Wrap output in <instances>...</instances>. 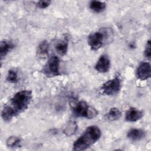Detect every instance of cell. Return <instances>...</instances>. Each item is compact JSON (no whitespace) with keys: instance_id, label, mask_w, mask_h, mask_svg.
<instances>
[{"instance_id":"16","label":"cell","mask_w":151,"mask_h":151,"mask_svg":"<svg viewBox=\"0 0 151 151\" xmlns=\"http://www.w3.org/2000/svg\"><path fill=\"white\" fill-rule=\"evenodd\" d=\"M77 129V124L74 122H71L66 125L64 129L63 132L67 136H71L76 132Z\"/></svg>"},{"instance_id":"14","label":"cell","mask_w":151,"mask_h":151,"mask_svg":"<svg viewBox=\"0 0 151 151\" xmlns=\"http://www.w3.org/2000/svg\"><path fill=\"white\" fill-rule=\"evenodd\" d=\"M106 6V4L104 2L99 1H92L90 3V8L94 12L100 13L103 11Z\"/></svg>"},{"instance_id":"1","label":"cell","mask_w":151,"mask_h":151,"mask_svg":"<svg viewBox=\"0 0 151 151\" xmlns=\"http://www.w3.org/2000/svg\"><path fill=\"white\" fill-rule=\"evenodd\" d=\"M32 99L30 90H21L16 93L4 105L1 117L4 122H9L13 117L24 112L28 107Z\"/></svg>"},{"instance_id":"3","label":"cell","mask_w":151,"mask_h":151,"mask_svg":"<svg viewBox=\"0 0 151 151\" xmlns=\"http://www.w3.org/2000/svg\"><path fill=\"white\" fill-rule=\"evenodd\" d=\"M60 64L59 58L56 55H52L42 68V73L47 77L58 76L60 75Z\"/></svg>"},{"instance_id":"2","label":"cell","mask_w":151,"mask_h":151,"mask_svg":"<svg viewBox=\"0 0 151 151\" xmlns=\"http://www.w3.org/2000/svg\"><path fill=\"white\" fill-rule=\"evenodd\" d=\"M101 132L99 127L90 126L87 127L84 133L74 142V150H83L94 145L101 137Z\"/></svg>"},{"instance_id":"13","label":"cell","mask_w":151,"mask_h":151,"mask_svg":"<svg viewBox=\"0 0 151 151\" xmlns=\"http://www.w3.org/2000/svg\"><path fill=\"white\" fill-rule=\"evenodd\" d=\"M122 116V112L120 110L116 107H113L110 109L109 112L106 114V117L109 121H116L119 120Z\"/></svg>"},{"instance_id":"8","label":"cell","mask_w":151,"mask_h":151,"mask_svg":"<svg viewBox=\"0 0 151 151\" xmlns=\"http://www.w3.org/2000/svg\"><path fill=\"white\" fill-rule=\"evenodd\" d=\"M110 60L109 56L106 54H103L97 60L95 65V69L99 73H105L110 70Z\"/></svg>"},{"instance_id":"17","label":"cell","mask_w":151,"mask_h":151,"mask_svg":"<svg viewBox=\"0 0 151 151\" xmlns=\"http://www.w3.org/2000/svg\"><path fill=\"white\" fill-rule=\"evenodd\" d=\"M21 142V139L18 136H10L6 140V144L8 147H14L18 146Z\"/></svg>"},{"instance_id":"12","label":"cell","mask_w":151,"mask_h":151,"mask_svg":"<svg viewBox=\"0 0 151 151\" xmlns=\"http://www.w3.org/2000/svg\"><path fill=\"white\" fill-rule=\"evenodd\" d=\"M68 39L66 38L58 41L55 45V50L58 54L62 56L65 55L68 50Z\"/></svg>"},{"instance_id":"15","label":"cell","mask_w":151,"mask_h":151,"mask_svg":"<svg viewBox=\"0 0 151 151\" xmlns=\"http://www.w3.org/2000/svg\"><path fill=\"white\" fill-rule=\"evenodd\" d=\"M49 44L45 40L41 42L37 48V54L41 57H45L48 55Z\"/></svg>"},{"instance_id":"9","label":"cell","mask_w":151,"mask_h":151,"mask_svg":"<svg viewBox=\"0 0 151 151\" xmlns=\"http://www.w3.org/2000/svg\"><path fill=\"white\" fill-rule=\"evenodd\" d=\"M143 116V113L140 110L132 107L126 113L125 120L128 122H135L140 120Z\"/></svg>"},{"instance_id":"20","label":"cell","mask_w":151,"mask_h":151,"mask_svg":"<svg viewBox=\"0 0 151 151\" xmlns=\"http://www.w3.org/2000/svg\"><path fill=\"white\" fill-rule=\"evenodd\" d=\"M51 4V1H48V0H42V1H40L38 2L37 3V6L41 9H44V8H46L47 7H48Z\"/></svg>"},{"instance_id":"11","label":"cell","mask_w":151,"mask_h":151,"mask_svg":"<svg viewBox=\"0 0 151 151\" xmlns=\"http://www.w3.org/2000/svg\"><path fill=\"white\" fill-rule=\"evenodd\" d=\"M13 47H14V45L11 42L5 41V40L2 41L0 43L1 59L2 60Z\"/></svg>"},{"instance_id":"7","label":"cell","mask_w":151,"mask_h":151,"mask_svg":"<svg viewBox=\"0 0 151 151\" xmlns=\"http://www.w3.org/2000/svg\"><path fill=\"white\" fill-rule=\"evenodd\" d=\"M136 77L140 80H146L149 79L151 76L150 64L148 62H143L140 63L136 70Z\"/></svg>"},{"instance_id":"18","label":"cell","mask_w":151,"mask_h":151,"mask_svg":"<svg viewBox=\"0 0 151 151\" xmlns=\"http://www.w3.org/2000/svg\"><path fill=\"white\" fill-rule=\"evenodd\" d=\"M6 81L11 83H16L18 81V74L16 71L14 70H9L6 76Z\"/></svg>"},{"instance_id":"5","label":"cell","mask_w":151,"mask_h":151,"mask_svg":"<svg viewBox=\"0 0 151 151\" xmlns=\"http://www.w3.org/2000/svg\"><path fill=\"white\" fill-rule=\"evenodd\" d=\"M73 113L77 117L93 119L97 114V110L89 106L84 101L78 102L73 108Z\"/></svg>"},{"instance_id":"4","label":"cell","mask_w":151,"mask_h":151,"mask_svg":"<svg viewBox=\"0 0 151 151\" xmlns=\"http://www.w3.org/2000/svg\"><path fill=\"white\" fill-rule=\"evenodd\" d=\"M106 29H101L90 34L87 38V42L91 49L96 51L100 48L108 37Z\"/></svg>"},{"instance_id":"10","label":"cell","mask_w":151,"mask_h":151,"mask_svg":"<svg viewBox=\"0 0 151 151\" xmlns=\"http://www.w3.org/2000/svg\"><path fill=\"white\" fill-rule=\"evenodd\" d=\"M146 136V132L140 129H131L127 133V137L132 141H139L143 139Z\"/></svg>"},{"instance_id":"6","label":"cell","mask_w":151,"mask_h":151,"mask_svg":"<svg viewBox=\"0 0 151 151\" xmlns=\"http://www.w3.org/2000/svg\"><path fill=\"white\" fill-rule=\"evenodd\" d=\"M122 88V83L119 77L108 80L103 84L101 91L103 94L107 96H113L120 91Z\"/></svg>"},{"instance_id":"19","label":"cell","mask_w":151,"mask_h":151,"mask_svg":"<svg viewBox=\"0 0 151 151\" xmlns=\"http://www.w3.org/2000/svg\"><path fill=\"white\" fill-rule=\"evenodd\" d=\"M150 47H151V44H150V41L149 40L147 41L146 47L144 51V55L145 56L146 58L150 59V56H151V50H150Z\"/></svg>"}]
</instances>
